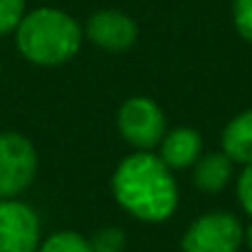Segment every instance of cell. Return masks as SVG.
Returning a JSON list of instances; mask_svg holds the SVG:
<instances>
[{
	"label": "cell",
	"mask_w": 252,
	"mask_h": 252,
	"mask_svg": "<svg viewBox=\"0 0 252 252\" xmlns=\"http://www.w3.org/2000/svg\"><path fill=\"white\" fill-rule=\"evenodd\" d=\"M118 203L140 220L159 223L176 211L179 191L169 167L150 152L130 155L113 174Z\"/></svg>",
	"instance_id": "cell-1"
},
{
	"label": "cell",
	"mask_w": 252,
	"mask_h": 252,
	"mask_svg": "<svg viewBox=\"0 0 252 252\" xmlns=\"http://www.w3.org/2000/svg\"><path fill=\"white\" fill-rule=\"evenodd\" d=\"M15 34L20 54L42 66H54L71 59L84 37L79 22L57 7H37L25 12Z\"/></svg>",
	"instance_id": "cell-2"
},
{
	"label": "cell",
	"mask_w": 252,
	"mask_h": 252,
	"mask_svg": "<svg viewBox=\"0 0 252 252\" xmlns=\"http://www.w3.org/2000/svg\"><path fill=\"white\" fill-rule=\"evenodd\" d=\"M37 174L34 145L20 132H0V198L22 193Z\"/></svg>",
	"instance_id": "cell-3"
},
{
	"label": "cell",
	"mask_w": 252,
	"mask_h": 252,
	"mask_svg": "<svg viewBox=\"0 0 252 252\" xmlns=\"http://www.w3.org/2000/svg\"><path fill=\"white\" fill-rule=\"evenodd\" d=\"M243 225L230 213L201 216L181 240L184 252H238L243 245Z\"/></svg>",
	"instance_id": "cell-4"
},
{
	"label": "cell",
	"mask_w": 252,
	"mask_h": 252,
	"mask_svg": "<svg viewBox=\"0 0 252 252\" xmlns=\"http://www.w3.org/2000/svg\"><path fill=\"white\" fill-rule=\"evenodd\" d=\"M164 113L150 98H130L118 113V127L123 137L140 147L152 150L164 137Z\"/></svg>",
	"instance_id": "cell-5"
},
{
	"label": "cell",
	"mask_w": 252,
	"mask_h": 252,
	"mask_svg": "<svg viewBox=\"0 0 252 252\" xmlns=\"http://www.w3.org/2000/svg\"><path fill=\"white\" fill-rule=\"evenodd\" d=\"M37 213L17 198H0V252H37Z\"/></svg>",
	"instance_id": "cell-6"
},
{
	"label": "cell",
	"mask_w": 252,
	"mask_h": 252,
	"mask_svg": "<svg viewBox=\"0 0 252 252\" xmlns=\"http://www.w3.org/2000/svg\"><path fill=\"white\" fill-rule=\"evenodd\" d=\"M86 34L93 44L108 52H123L135 44L137 39V25L132 17L118 10H100L88 17L86 22Z\"/></svg>",
	"instance_id": "cell-7"
},
{
	"label": "cell",
	"mask_w": 252,
	"mask_h": 252,
	"mask_svg": "<svg viewBox=\"0 0 252 252\" xmlns=\"http://www.w3.org/2000/svg\"><path fill=\"white\" fill-rule=\"evenodd\" d=\"M203 150V140L191 127H176L167 137H162V162L169 169L191 167Z\"/></svg>",
	"instance_id": "cell-8"
},
{
	"label": "cell",
	"mask_w": 252,
	"mask_h": 252,
	"mask_svg": "<svg viewBox=\"0 0 252 252\" xmlns=\"http://www.w3.org/2000/svg\"><path fill=\"white\" fill-rule=\"evenodd\" d=\"M223 152L230 162L252 164V110L240 113L223 130Z\"/></svg>",
	"instance_id": "cell-9"
},
{
	"label": "cell",
	"mask_w": 252,
	"mask_h": 252,
	"mask_svg": "<svg viewBox=\"0 0 252 252\" xmlns=\"http://www.w3.org/2000/svg\"><path fill=\"white\" fill-rule=\"evenodd\" d=\"M230 171H233V162L225 152H211L198 159L193 179L201 191L216 193V191L225 189V184L230 181Z\"/></svg>",
	"instance_id": "cell-10"
},
{
	"label": "cell",
	"mask_w": 252,
	"mask_h": 252,
	"mask_svg": "<svg viewBox=\"0 0 252 252\" xmlns=\"http://www.w3.org/2000/svg\"><path fill=\"white\" fill-rule=\"evenodd\" d=\"M37 252H93L91 243L79 233H57L52 235L42 248H37Z\"/></svg>",
	"instance_id": "cell-11"
},
{
	"label": "cell",
	"mask_w": 252,
	"mask_h": 252,
	"mask_svg": "<svg viewBox=\"0 0 252 252\" xmlns=\"http://www.w3.org/2000/svg\"><path fill=\"white\" fill-rule=\"evenodd\" d=\"M125 233L120 228H100L88 243L93 252H123L125 250Z\"/></svg>",
	"instance_id": "cell-12"
},
{
	"label": "cell",
	"mask_w": 252,
	"mask_h": 252,
	"mask_svg": "<svg viewBox=\"0 0 252 252\" xmlns=\"http://www.w3.org/2000/svg\"><path fill=\"white\" fill-rule=\"evenodd\" d=\"M25 17V0H0V37L17 30Z\"/></svg>",
	"instance_id": "cell-13"
},
{
	"label": "cell",
	"mask_w": 252,
	"mask_h": 252,
	"mask_svg": "<svg viewBox=\"0 0 252 252\" xmlns=\"http://www.w3.org/2000/svg\"><path fill=\"white\" fill-rule=\"evenodd\" d=\"M233 20L238 32L252 42V0H233Z\"/></svg>",
	"instance_id": "cell-14"
},
{
	"label": "cell",
	"mask_w": 252,
	"mask_h": 252,
	"mask_svg": "<svg viewBox=\"0 0 252 252\" xmlns=\"http://www.w3.org/2000/svg\"><path fill=\"white\" fill-rule=\"evenodd\" d=\"M238 198H240L245 213L252 218V164H248L238 179Z\"/></svg>",
	"instance_id": "cell-15"
},
{
	"label": "cell",
	"mask_w": 252,
	"mask_h": 252,
	"mask_svg": "<svg viewBox=\"0 0 252 252\" xmlns=\"http://www.w3.org/2000/svg\"><path fill=\"white\" fill-rule=\"evenodd\" d=\"M243 243H245V245H248V248L252 250V225L243 230Z\"/></svg>",
	"instance_id": "cell-16"
}]
</instances>
